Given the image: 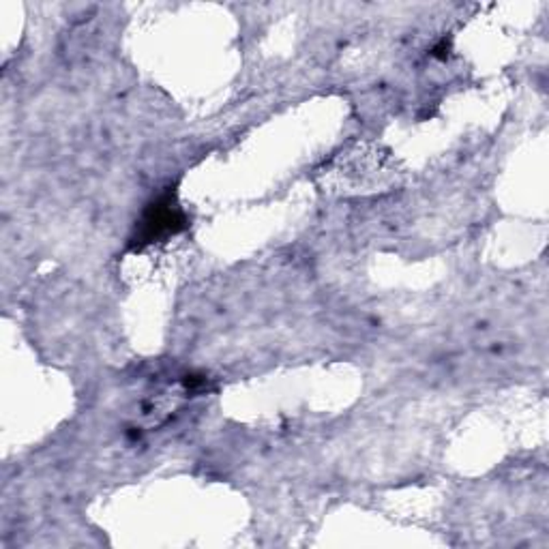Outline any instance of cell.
Masks as SVG:
<instances>
[{"mask_svg":"<svg viewBox=\"0 0 549 549\" xmlns=\"http://www.w3.org/2000/svg\"><path fill=\"white\" fill-rule=\"evenodd\" d=\"M182 223V215L179 212L176 206H172L170 200H166L163 204L152 206V209L146 212L144 217V230H146V241H152L155 236L160 234H170L181 228Z\"/></svg>","mask_w":549,"mask_h":549,"instance_id":"6da1fadb","label":"cell"}]
</instances>
